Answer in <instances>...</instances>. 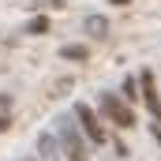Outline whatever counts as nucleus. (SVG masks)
Segmentation results:
<instances>
[{
	"label": "nucleus",
	"instance_id": "4",
	"mask_svg": "<svg viewBox=\"0 0 161 161\" xmlns=\"http://www.w3.org/2000/svg\"><path fill=\"white\" fill-rule=\"evenodd\" d=\"M139 90H142V97H146L150 116L161 120V94H158V82H154V71H142V75H139Z\"/></svg>",
	"mask_w": 161,
	"mask_h": 161
},
{
	"label": "nucleus",
	"instance_id": "2",
	"mask_svg": "<svg viewBox=\"0 0 161 161\" xmlns=\"http://www.w3.org/2000/svg\"><path fill=\"white\" fill-rule=\"evenodd\" d=\"M60 139H64V150H68L71 161H90L86 146H82V135H79V127L71 120H60Z\"/></svg>",
	"mask_w": 161,
	"mask_h": 161
},
{
	"label": "nucleus",
	"instance_id": "6",
	"mask_svg": "<svg viewBox=\"0 0 161 161\" xmlns=\"http://www.w3.org/2000/svg\"><path fill=\"white\" fill-rule=\"evenodd\" d=\"M120 97L127 101V105H131V101H139V97H142V94H139V82H135V79H124V86H120Z\"/></svg>",
	"mask_w": 161,
	"mask_h": 161
},
{
	"label": "nucleus",
	"instance_id": "7",
	"mask_svg": "<svg viewBox=\"0 0 161 161\" xmlns=\"http://www.w3.org/2000/svg\"><path fill=\"white\" fill-rule=\"evenodd\" d=\"M60 56H64V60H86L90 53H86V45H64Z\"/></svg>",
	"mask_w": 161,
	"mask_h": 161
},
{
	"label": "nucleus",
	"instance_id": "9",
	"mask_svg": "<svg viewBox=\"0 0 161 161\" xmlns=\"http://www.w3.org/2000/svg\"><path fill=\"white\" fill-rule=\"evenodd\" d=\"M38 8H53V11H60V8H64V0H38Z\"/></svg>",
	"mask_w": 161,
	"mask_h": 161
},
{
	"label": "nucleus",
	"instance_id": "1",
	"mask_svg": "<svg viewBox=\"0 0 161 161\" xmlns=\"http://www.w3.org/2000/svg\"><path fill=\"white\" fill-rule=\"evenodd\" d=\"M97 109H101V116L109 124H116V127H135V113H131V105L116 97V94H101L97 97Z\"/></svg>",
	"mask_w": 161,
	"mask_h": 161
},
{
	"label": "nucleus",
	"instance_id": "3",
	"mask_svg": "<svg viewBox=\"0 0 161 161\" xmlns=\"http://www.w3.org/2000/svg\"><path fill=\"white\" fill-rule=\"evenodd\" d=\"M75 116H79V124H82V131H86V135H90V142H94V146H105V127H101V124H97V116H94V109H90V105H75Z\"/></svg>",
	"mask_w": 161,
	"mask_h": 161
},
{
	"label": "nucleus",
	"instance_id": "5",
	"mask_svg": "<svg viewBox=\"0 0 161 161\" xmlns=\"http://www.w3.org/2000/svg\"><path fill=\"white\" fill-rule=\"evenodd\" d=\"M86 30H90L94 38H105V34H109V23H105L101 15H90V19H86Z\"/></svg>",
	"mask_w": 161,
	"mask_h": 161
},
{
	"label": "nucleus",
	"instance_id": "8",
	"mask_svg": "<svg viewBox=\"0 0 161 161\" xmlns=\"http://www.w3.org/2000/svg\"><path fill=\"white\" fill-rule=\"evenodd\" d=\"M26 34H49V19H30V26H26Z\"/></svg>",
	"mask_w": 161,
	"mask_h": 161
},
{
	"label": "nucleus",
	"instance_id": "10",
	"mask_svg": "<svg viewBox=\"0 0 161 161\" xmlns=\"http://www.w3.org/2000/svg\"><path fill=\"white\" fill-rule=\"evenodd\" d=\"M109 4H120V8H124V4H131V0H109Z\"/></svg>",
	"mask_w": 161,
	"mask_h": 161
}]
</instances>
